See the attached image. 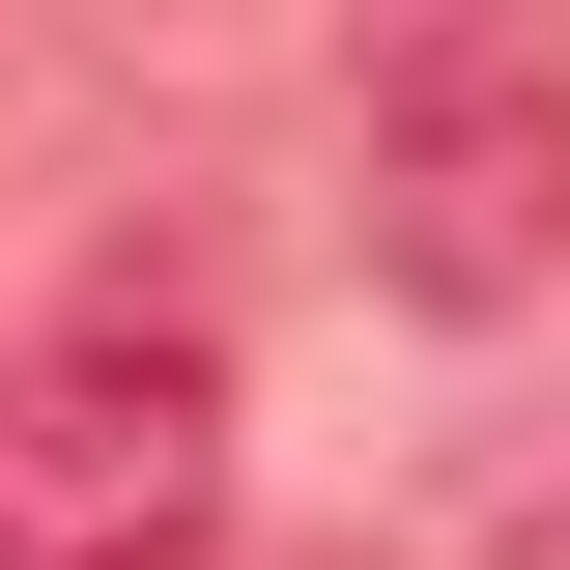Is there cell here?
Wrapping results in <instances>:
<instances>
[{
  "mask_svg": "<svg viewBox=\"0 0 570 570\" xmlns=\"http://www.w3.org/2000/svg\"><path fill=\"white\" fill-rule=\"evenodd\" d=\"M200 513H228V371L171 314L0 343V570H171Z\"/></svg>",
  "mask_w": 570,
  "mask_h": 570,
  "instance_id": "6da1fadb",
  "label": "cell"
},
{
  "mask_svg": "<svg viewBox=\"0 0 570 570\" xmlns=\"http://www.w3.org/2000/svg\"><path fill=\"white\" fill-rule=\"evenodd\" d=\"M371 285L400 314H542L570 285V58H428L400 142H371Z\"/></svg>",
  "mask_w": 570,
  "mask_h": 570,
  "instance_id": "7a4b0ae2",
  "label": "cell"
},
{
  "mask_svg": "<svg viewBox=\"0 0 570 570\" xmlns=\"http://www.w3.org/2000/svg\"><path fill=\"white\" fill-rule=\"evenodd\" d=\"M171 570H200V542H171Z\"/></svg>",
  "mask_w": 570,
  "mask_h": 570,
  "instance_id": "3957f363",
  "label": "cell"
}]
</instances>
